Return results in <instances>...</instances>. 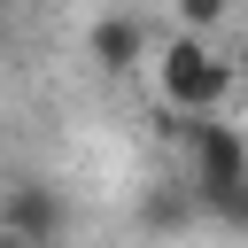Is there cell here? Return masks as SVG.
Wrapping results in <instances>:
<instances>
[{
	"label": "cell",
	"mask_w": 248,
	"mask_h": 248,
	"mask_svg": "<svg viewBox=\"0 0 248 248\" xmlns=\"http://www.w3.org/2000/svg\"><path fill=\"white\" fill-rule=\"evenodd\" d=\"M155 85H163V101H170V116H217L225 108V93L240 85V70L217 54V46H202V39H170L163 46V62H155Z\"/></svg>",
	"instance_id": "obj_1"
},
{
	"label": "cell",
	"mask_w": 248,
	"mask_h": 248,
	"mask_svg": "<svg viewBox=\"0 0 248 248\" xmlns=\"http://www.w3.org/2000/svg\"><path fill=\"white\" fill-rule=\"evenodd\" d=\"M0 232H8L16 248H62V232H70L62 186H46V178H8V186H0Z\"/></svg>",
	"instance_id": "obj_2"
},
{
	"label": "cell",
	"mask_w": 248,
	"mask_h": 248,
	"mask_svg": "<svg viewBox=\"0 0 248 248\" xmlns=\"http://www.w3.org/2000/svg\"><path fill=\"white\" fill-rule=\"evenodd\" d=\"M85 46H93L101 70H132V62H147V23H140L132 8H108V16H93Z\"/></svg>",
	"instance_id": "obj_3"
},
{
	"label": "cell",
	"mask_w": 248,
	"mask_h": 248,
	"mask_svg": "<svg viewBox=\"0 0 248 248\" xmlns=\"http://www.w3.org/2000/svg\"><path fill=\"white\" fill-rule=\"evenodd\" d=\"M140 217H147V232H178V225H194L202 209H194V194H186V178H163V186L147 194V209H140Z\"/></svg>",
	"instance_id": "obj_4"
},
{
	"label": "cell",
	"mask_w": 248,
	"mask_h": 248,
	"mask_svg": "<svg viewBox=\"0 0 248 248\" xmlns=\"http://www.w3.org/2000/svg\"><path fill=\"white\" fill-rule=\"evenodd\" d=\"M217 16H225V8H217V0H186V8H178V23H194V31H209V23H217Z\"/></svg>",
	"instance_id": "obj_5"
},
{
	"label": "cell",
	"mask_w": 248,
	"mask_h": 248,
	"mask_svg": "<svg viewBox=\"0 0 248 248\" xmlns=\"http://www.w3.org/2000/svg\"><path fill=\"white\" fill-rule=\"evenodd\" d=\"M0 248H16V240H8V232H0Z\"/></svg>",
	"instance_id": "obj_6"
}]
</instances>
